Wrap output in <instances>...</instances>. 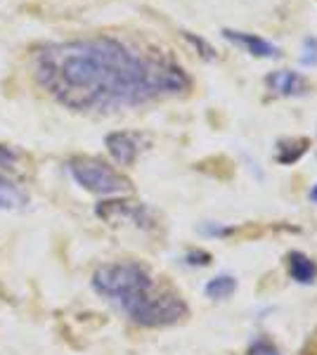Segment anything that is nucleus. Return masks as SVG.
<instances>
[{
  "mask_svg": "<svg viewBox=\"0 0 317 355\" xmlns=\"http://www.w3.org/2000/svg\"><path fill=\"white\" fill-rule=\"evenodd\" d=\"M33 73L57 102L78 112L140 107L189 88L182 67L114 36L40 45Z\"/></svg>",
  "mask_w": 317,
  "mask_h": 355,
  "instance_id": "nucleus-1",
  "label": "nucleus"
},
{
  "mask_svg": "<svg viewBox=\"0 0 317 355\" xmlns=\"http://www.w3.org/2000/svg\"><path fill=\"white\" fill-rule=\"evenodd\" d=\"M95 289L132 315L154 294V279L137 263H114L95 272Z\"/></svg>",
  "mask_w": 317,
  "mask_h": 355,
  "instance_id": "nucleus-2",
  "label": "nucleus"
},
{
  "mask_svg": "<svg viewBox=\"0 0 317 355\" xmlns=\"http://www.w3.org/2000/svg\"><path fill=\"white\" fill-rule=\"evenodd\" d=\"M69 171L76 178L78 185H83L85 190L95 194H121L130 190L128 178H123L119 171H114L112 166H107L100 159L78 157L69 164Z\"/></svg>",
  "mask_w": 317,
  "mask_h": 355,
  "instance_id": "nucleus-3",
  "label": "nucleus"
},
{
  "mask_svg": "<svg viewBox=\"0 0 317 355\" xmlns=\"http://www.w3.org/2000/svg\"><path fill=\"white\" fill-rule=\"evenodd\" d=\"M187 303L178 294H157L154 291L149 299L130 315L137 324L145 327H166V324H175L187 318Z\"/></svg>",
  "mask_w": 317,
  "mask_h": 355,
  "instance_id": "nucleus-4",
  "label": "nucleus"
},
{
  "mask_svg": "<svg viewBox=\"0 0 317 355\" xmlns=\"http://www.w3.org/2000/svg\"><path fill=\"white\" fill-rule=\"evenodd\" d=\"M223 38L230 43H234L237 48H241L244 53H249L253 57H265V60H273V57H280V48L273 45L265 38L256 36V33H246V31H237V28H223Z\"/></svg>",
  "mask_w": 317,
  "mask_h": 355,
  "instance_id": "nucleus-5",
  "label": "nucleus"
},
{
  "mask_svg": "<svg viewBox=\"0 0 317 355\" xmlns=\"http://www.w3.org/2000/svg\"><path fill=\"white\" fill-rule=\"evenodd\" d=\"M142 140H145V137L137 133H112V135H107L109 154H112L121 166H130L137 159V154L142 152Z\"/></svg>",
  "mask_w": 317,
  "mask_h": 355,
  "instance_id": "nucleus-6",
  "label": "nucleus"
},
{
  "mask_svg": "<svg viewBox=\"0 0 317 355\" xmlns=\"http://www.w3.org/2000/svg\"><path fill=\"white\" fill-rule=\"evenodd\" d=\"M265 85L273 90L275 95H282V97H301L308 93V81L301 76L298 71H273L265 76Z\"/></svg>",
  "mask_w": 317,
  "mask_h": 355,
  "instance_id": "nucleus-7",
  "label": "nucleus"
},
{
  "mask_svg": "<svg viewBox=\"0 0 317 355\" xmlns=\"http://www.w3.org/2000/svg\"><path fill=\"white\" fill-rule=\"evenodd\" d=\"M289 263V275L291 279H296L298 284H313L317 279V268L315 263L308 259L305 254H301V251H291L289 259H286Z\"/></svg>",
  "mask_w": 317,
  "mask_h": 355,
  "instance_id": "nucleus-8",
  "label": "nucleus"
},
{
  "mask_svg": "<svg viewBox=\"0 0 317 355\" xmlns=\"http://www.w3.org/2000/svg\"><path fill=\"white\" fill-rule=\"evenodd\" d=\"M237 289V279L230 277V275H218V277H213L209 284H206V296L209 299H228L232 291Z\"/></svg>",
  "mask_w": 317,
  "mask_h": 355,
  "instance_id": "nucleus-9",
  "label": "nucleus"
},
{
  "mask_svg": "<svg viewBox=\"0 0 317 355\" xmlns=\"http://www.w3.org/2000/svg\"><path fill=\"white\" fill-rule=\"evenodd\" d=\"M305 150H308V140H282L277 147V162L293 164L303 157Z\"/></svg>",
  "mask_w": 317,
  "mask_h": 355,
  "instance_id": "nucleus-10",
  "label": "nucleus"
},
{
  "mask_svg": "<svg viewBox=\"0 0 317 355\" xmlns=\"http://www.w3.org/2000/svg\"><path fill=\"white\" fill-rule=\"evenodd\" d=\"M182 36H185V41L192 45L194 50H197V53L201 55V60H206V62H216V50H213V45L209 43V41H204V38L201 36H194V33H182Z\"/></svg>",
  "mask_w": 317,
  "mask_h": 355,
  "instance_id": "nucleus-11",
  "label": "nucleus"
},
{
  "mask_svg": "<svg viewBox=\"0 0 317 355\" xmlns=\"http://www.w3.org/2000/svg\"><path fill=\"white\" fill-rule=\"evenodd\" d=\"M301 62L305 67H315L317 64V38H305V41H303Z\"/></svg>",
  "mask_w": 317,
  "mask_h": 355,
  "instance_id": "nucleus-12",
  "label": "nucleus"
},
{
  "mask_svg": "<svg viewBox=\"0 0 317 355\" xmlns=\"http://www.w3.org/2000/svg\"><path fill=\"white\" fill-rule=\"evenodd\" d=\"M249 355H280V353H277V348H275V346H270L268 341H263V339H261V341H256V343L251 346Z\"/></svg>",
  "mask_w": 317,
  "mask_h": 355,
  "instance_id": "nucleus-13",
  "label": "nucleus"
},
{
  "mask_svg": "<svg viewBox=\"0 0 317 355\" xmlns=\"http://www.w3.org/2000/svg\"><path fill=\"white\" fill-rule=\"evenodd\" d=\"M12 162H15V154L10 152L8 147H0V164L8 166V168H10V166H12Z\"/></svg>",
  "mask_w": 317,
  "mask_h": 355,
  "instance_id": "nucleus-14",
  "label": "nucleus"
},
{
  "mask_svg": "<svg viewBox=\"0 0 317 355\" xmlns=\"http://www.w3.org/2000/svg\"><path fill=\"white\" fill-rule=\"evenodd\" d=\"M308 197H310V199H313V202L317 204V185L313 187V190H310V194H308Z\"/></svg>",
  "mask_w": 317,
  "mask_h": 355,
  "instance_id": "nucleus-15",
  "label": "nucleus"
}]
</instances>
